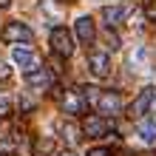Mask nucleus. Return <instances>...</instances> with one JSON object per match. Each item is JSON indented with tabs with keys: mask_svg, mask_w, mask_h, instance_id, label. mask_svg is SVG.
<instances>
[{
	"mask_svg": "<svg viewBox=\"0 0 156 156\" xmlns=\"http://www.w3.org/2000/svg\"><path fill=\"white\" fill-rule=\"evenodd\" d=\"M60 99H62V111L66 114H85V108H88L85 91H66Z\"/></svg>",
	"mask_w": 156,
	"mask_h": 156,
	"instance_id": "obj_5",
	"label": "nucleus"
},
{
	"mask_svg": "<svg viewBox=\"0 0 156 156\" xmlns=\"http://www.w3.org/2000/svg\"><path fill=\"white\" fill-rule=\"evenodd\" d=\"M136 131H139V139H142V142L153 145V142H156V119H142Z\"/></svg>",
	"mask_w": 156,
	"mask_h": 156,
	"instance_id": "obj_12",
	"label": "nucleus"
},
{
	"mask_svg": "<svg viewBox=\"0 0 156 156\" xmlns=\"http://www.w3.org/2000/svg\"><path fill=\"white\" fill-rule=\"evenodd\" d=\"M108 45H111V48H119V37H116L111 29H108Z\"/></svg>",
	"mask_w": 156,
	"mask_h": 156,
	"instance_id": "obj_18",
	"label": "nucleus"
},
{
	"mask_svg": "<svg viewBox=\"0 0 156 156\" xmlns=\"http://www.w3.org/2000/svg\"><path fill=\"white\" fill-rule=\"evenodd\" d=\"M145 114H156V88L139 91V97L128 105V116L131 119H142Z\"/></svg>",
	"mask_w": 156,
	"mask_h": 156,
	"instance_id": "obj_1",
	"label": "nucleus"
},
{
	"mask_svg": "<svg viewBox=\"0 0 156 156\" xmlns=\"http://www.w3.org/2000/svg\"><path fill=\"white\" fill-rule=\"evenodd\" d=\"M88 68L94 77H108L111 74V57L105 51H91L88 54Z\"/></svg>",
	"mask_w": 156,
	"mask_h": 156,
	"instance_id": "obj_7",
	"label": "nucleus"
},
{
	"mask_svg": "<svg viewBox=\"0 0 156 156\" xmlns=\"http://www.w3.org/2000/svg\"><path fill=\"white\" fill-rule=\"evenodd\" d=\"M108 131H111V122H108L105 116H99V114H88L82 119V133H85L88 139H99V136H105Z\"/></svg>",
	"mask_w": 156,
	"mask_h": 156,
	"instance_id": "obj_4",
	"label": "nucleus"
},
{
	"mask_svg": "<svg viewBox=\"0 0 156 156\" xmlns=\"http://www.w3.org/2000/svg\"><path fill=\"white\" fill-rule=\"evenodd\" d=\"M51 51L57 54V57H71L74 54V40H71V31L62 29V26H57V29L51 31Z\"/></svg>",
	"mask_w": 156,
	"mask_h": 156,
	"instance_id": "obj_2",
	"label": "nucleus"
},
{
	"mask_svg": "<svg viewBox=\"0 0 156 156\" xmlns=\"http://www.w3.org/2000/svg\"><path fill=\"white\" fill-rule=\"evenodd\" d=\"M60 156H77V153H74V151H62Z\"/></svg>",
	"mask_w": 156,
	"mask_h": 156,
	"instance_id": "obj_22",
	"label": "nucleus"
},
{
	"mask_svg": "<svg viewBox=\"0 0 156 156\" xmlns=\"http://www.w3.org/2000/svg\"><path fill=\"white\" fill-rule=\"evenodd\" d=\"M26 82H29L31 88L45 91V88L54 85V74H51L48 68H29V71H26Z\"/></svg>",
	"mask_w": 156,
	"mask_h": 156,
	"instance_id": "obj_8",
	"label": "nucleus"
},
{
	"mask_svg": "<svg viewBox=\"0 0 156 156\" xmlns=\"http://www.w3.org/2000/svg\"><path fill=\"white\" fill-rule=\"evenodd\" d=\"M54 153V139H37L34 142V156H48Z\"/></svg>",
	"mask_w": 156,
	"mask_h": 156,
	"instance_id": "obj_13",
	"label": "nucleus"
},
{
	"mask_svg": "<svg viewBox=\"0 0 156 156\" xmlns=\"http://www.w3.org/2000/svg\"><path fill=\"white\" fill-rule=\"evenodd\" d=\"M12 6V0H0V9H9Z\"/></svg>",
	"mask_w": 156,
	"mask_h": 156,
	"instance_id": "obj_21",
	"label": "nucleus"
},
{
	"mask_svg": "<svg viewBox=\"0 0 156 156\" xmlns=\"http://www.w3.org/2000/svg\"><path fill=\"white\" fill-rule=\"evenodd\" d=\"M6 116H12V105L6 99H0V119H6Z\"/></svg>",
	"mask_w": 156,
	"mask_h": 156,
	"instance_id": "obj_16",
	"label": "nucleus"
},
{
	"mask_svg": "<svg viewBox=\"0 0 156 156\" xmlns=\"http://www.w3.org/2000/svg\"><path fill=\"white\" fill-rule=\"evenodd\" d=\"M88 156H111V151H108V148H91Z\"/></svg>",
	"mask_w": 156,
	"mask_h": 156,
	"instance_id": "obj_17",
	"label": "nucleus"
},
{
	"mask_svg": "<svg viewBox=\"0 0 156 156\" xmlns=\"http://www.w3.org/2000/svg\"><path fill=\"white\" fill-rule=\"evenodd\" d=\"M145 14H148V20H153V23H156V0H153L148 9H145Z\"/></svg>",
	"mask_w": 156,
	"mask_h": 156,
	"instance_id": "obj_19",
	"label": "nucleus"
},
{
	"mask_svg": "<svg viewBox=\"0 0 156 156\" xmlns=\"http://www.w3.org/2000/svg\"><path fill=\"white\" fill-rule=\"evenodd\" d=\"M9 74H12V68H9L6 62L0 60V80H9Z\"/></svg>",
	"mask_w": 156,
	"mask_h": 156,
	"instance_id": "obj_20",
	"label": "nucleus"
},
{
	"mask_svg": "<svg viewBox=\"0 0 156 156\" xmlns=\"http://www.w3.org/2000/svg\"><path fill=\"white\" fill-rule=\"evenodd\" d=\"M125 14H128V9H125V6H105V9H102V20H105L108 29L119 26V23L125 20Z\"/></svg>",
	"mask_w": 156,
	"mask_h": 156,
	"instance_id": "obj_10",
	"label": "nucleus"
},
{
	"mask_svg": "<svg viewBox=\"0 0 156 156\" xmlns=\"http://www.w3.org/2000/svg\"><path fill=\"white\" fill-rule=\"evenodd\" d=\"M74 31H77V40H80L82 45H91V43H94V37H97V26H94L91 17H80V20L74 23Z\"/></svg>",
	"mask_w": 156,
	"mask_h": 156,
	"instance_id": "obj_9",
	"label": "nucleus"
},
{
	"mask_svg": "<svg viewBox=\"0 0 156 156\" xmlns=\"http://www.w3.org/2000/svg\"><path fill=\"white\" fill-rule=\"evenodd\" d=\"M14 151H17L14 139H9V136H0V156H12Z\"/></svg>",
	"mask_w": 156,
	"mask_h": 156,
	"instance_id": "obj_14",
	"label": "nucleus"
},
{
	"mask_svg": "<svg viewBox=\"0 0 156 156\" xmlns=\"http://www.w3.org/2000/svg\"><path fill=\"white\" fill-rule=\"evenodd\" d=\"M116 156H131V153H128V151H122V153H116Z\"/></svg>",
	"mask_w": 156,
	"mask_h": 156,
	"instance_id": "obj_23",
	"label": "nucleus"
},
{
	"mask_svg": "<svg viewBox=\"0 0 156 156\" xmlns=\"http://www.w3.org/2000/svg\"><path fill=\"white\" fill-rule=\"evenodd\" d=\"M3 40L6 43H31L34 34H31V29L26 23H9L3 29Z\"/></svg>",
	"mask_w": 156,
	"mask_h": 156,
	"instance_id": "obj_6",
	"label": "nucleus"
},
{
	"mask_svg": "<svg viewBox=\"0 0 156 156\" xmlns=\"http://www.w3.org/2000/svg\"><path fill=\"white\" fill-rule=\"evenodd\" d=\"M94 108L99 114H108V116H114L122 111V97L116 94V91H99V94L94 97Z\"/></svg>",
	"mask_w": 156,
	"mask_h": 156,
	"instance_id": "obj_3",
	"label": "nucleus"
},
{
	"mask_svg": "<svg viewBox=\"0 0 156 156\" xmlns=\"http://www.w3.org/2000/svg\"><path fill=\"white\" fill-rule=\"evenodd\" d=\"M60 131H62V136H66V139H68L71 145H74V142L80 139V136H77V128L71 125V122H66V125H60Z\"/></svg>",
	"mask_w": 156,
	"mask_h": 156,
	"instance_id": "obj_15",
	"label": "nucleus"
},
{
	"mask_svg": "<svg viewBox=\"0 0 156 156\" xmlns=\"http://www.w3.org/2000/svg\"><path fill=\"white\" fill-rule=\"evenodd\" d=\"M12 60L17 62V66H23L26 71H29V68H34V51L23 48V45H17V48L12 51Z\"/></svg>",
	"mask_w": 156,
	"mask_h": 156,
	"instance_id": "obj_11",
	"label": "nucleus"
}]
</instances>
